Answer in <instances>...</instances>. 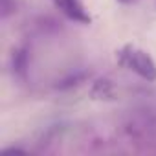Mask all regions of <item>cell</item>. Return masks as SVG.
I'll list each match as a JSON object with an SVG mask.
<instances>
[{
  "label": "cell",
  "mask_w": 156,
  "mask_h": 156,
  "mask_svg": "<svg viewBox=\"0 0 156 156\" xmlns=\"http://www.w3.org/2000/svg\"><path fill=\"white\" fill-rule=\"evenodd\" d=\"M116 61L121 68L136 73L143 81H147V83L156 81V62L145 50H141L134 44H123L116 51Z\"/></svg>",
  "instance_id": "6da1fadb"
},
{
  "label": "cell",
  "mask_w": 156,
  "mask_h": 156,
  "mask_svg": "<svg viewBox=\"0 0 156 156\" xmlns=\"http://www.w3.org/2000/svg\"><path fill=\"white\" fill-rule=\"evenodd\" d=\"M51 4L72 22L83 24V26L92 22V15L88 13L83 0H51Z\"/></svg>",
  "instance_id": "7a4b0ae2"
},
{
  "label": "cell",
  "mask_w": 156,
  "mask_h": 156,
  "mask_svg": "<svg viewBox=\"0 0 156 156\" xmlns=\"http://www.w3.org/2000/svg\"><path fill=\"white\" fill-rule=\"evenodd\" d=\"M94 99H112L114 98V87L108 79H98L90 90Z\"/></svg>",
  "instance_id": "3957f363"
},
{
  "label": "cell",
  "mask_w": 156,
  "mask_h": 156,
  "mask_svg": "<svg viewBox=\"0 0 156 156\" xmlns=\"http://www.w3.org/2000/svg\"><path fill=\"white\" fill-rule=\"evenodd\" d=\"M119 4H123V6H132V4H138L140 0H118Z\"/></svg>",
  "instance_id": "277c9868"
}]
</instances>
